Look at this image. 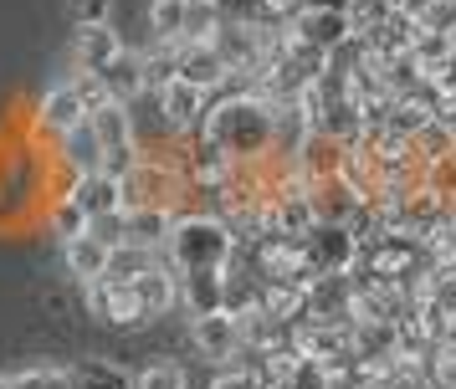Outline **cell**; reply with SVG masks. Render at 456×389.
<instances>
[{"label": "cell", "instance_id": "6da1fadb", "mask_svg": "<svg viewBox=\"0 0 456 389\" xmlns=\"http://www.w3.org/2000/svg\"><path fill=\"white\" fill-rule=\"evenodd\" d=\"M272 108L277 102L262 98V93H247L241 82H231V93H216L206 113V134L210 143H221L236 164H256L277 149V134H272Z\"/></svg>", "mask_w": 456, "mask_h": 389}, {"label": "cell", "instance_id": "7a4b0ae2", "mask_svg": "<svg viewBox=\"0 0 456 389\" xmlns=\"http://www.w3.org/2000/svg\"><path fill=\"white\" fill-rule=\"evenodd\" d=\"M236 256V236L221 215L210 210H185L180 221L169 225L165 241V262L185 277V271H226Z\"/></svg>", "mask_w": 456, "mask_h": 389}, {"label": "cell", "instance_id": "3957f363", "mask_svg": "<svg viewBox=\"0 0 456 389\" xmlns=\"http://www.w3.org/2000/svg\"><path fill=\"white\" fill-rule=\"evenodd\" d=\"M288 36L297 41V46L318 52V57H329V52H338V46L354 36V20H349L344 5H303V11L288 20Z\"/></svg>", "mask_w": 456, "mask_h": 389}, {"label": "cell", "instance_id": "277c9868", "mask_svg": "<svg viewBox=\"0 0 456 389\" xmlns=\"http://www.w3.org/2000/svg\"><path fill=\"white\" fill-rule=\"evenodd\" d=\"M190 344L200 348V359L216 369H231L241 353H247V338H241V318L236 312H206V318H190Z\"/></svg>", "mask_w": 456, "mask_h": 389}, {"label": "cell", "instance_id": "5b68a950", "mask_svg": "<svg viewBox=\"0 0 456 389\" xmlns=\"http://www.w3.org/2000/svg\"><path fill=\"white\" fill-rule=\"evenodd\" d=\"M303 251H308V262L318 277H349L354 262H359V231L354 225L318 221V231L303 241Z\"/></svg>", "mask_w": 456, "mask_h": 389}, {"label": "cell", "instance_id": "8992f818", "mask_svg": "<svg viewBox=\"0 0 456 389\" xmlns=\"http://www.w3.org/2000/svg\"><path fill=\"white\" fill-rule=\"evenodd\" d=\"M83 123H87V108H83V98H77L72 77H67V82H52V87L42 93V102H37V134H46V139L57 143L62 134L83 128Z\"/></svg>", "mask_w": 456, "mask_h": 389}, {"label": "cell", "instance_id": "52a82bcc", "mask_svg": "<svg viewBox=\"0 0 456 389\" xmlns=\"http://www.w3.org/2000/svg\"><path fill=\"white\" fill-rule=\"evenodd\" d=\"M180 77L195 82V87H206L210 98L216 93H226L231 87V61L221 57V46L216 41H180Z\"/></svg>", "mask_w": 456, "mask_h": 389}, {"label": "cell", "instance_id": "ba28073f", "mask_svg": "<svg viewBox=\"0 0 456 389\" xmlns=\"http://www.w3.org/2000/svg\"><path fill=\"white\" fill-rule=\"evenodd\" d=\"M87 307L93 318H103L108 328H144V307H139V292L128 282H87Z\"/></svg>", "mask_w": 456, "mask_h": 389}, {"label": "cell", "instance_id": "9c48e42d", "mask_svg": "<svg viewBox=\"0 0 456 389\" xmlns=\"http://www.w3.org/2000/svg\"><path fill=\"white\" fill-rule=\"evenodd\" d=\"M154 98H159V108H165V118H169L175 134H200L210 102H216L206 87H195V82H185V77H175L165 93H154Z\"/></svg>", "mask_w": 456, "mask_h": 389}, {"label": "cell", "instance_id": "30bf717a", "mask_svg": "<svg viewBox=\"0 0 456 389\" xmlns=\"http://www.w3.org/2000/svg\"><path fill=\"white\" fill-rule=\"evenodd\" d=\"M72 200L87 210V221H108V215H124V180L108 174V169H93L72 184Z\"/></svg>", "mask_w": 456, "mask_h": 389}, {"label": "cell", "instance_id": "8fae6325", "mask_svg": "<svg viewBox=\"0 0 456 389\" xmlns=\"http://www.w3.org/2000/svg\"><path fill=\"white\" fill-rule=\"evenodd\" d=\"M134 292H139V307H144V318H165L180 307V271L159 256V266H149L144 277H134Z\"/></svg>", "mask_w": 456, "mask_h": 389}, {"label": "cell", "instance_id": "7c38bea8", "mask_svg": "<svg viewBox=\"0 0 456 389\" xmlns=\"http://www.w3.org/2000/svg\"><path fill=\"white\" fill-rule=\"evenodd\" d=\"M108 251L113 246L98 236V231H83V236H72V241H62V266H67V277L72 282H103V271H108Z\"/></svg>", "mask_w": 456, "mask_h": 389}, {"label": "cell", "instance_id": "4fadbf2b", "mask_svg": "<svg viewBox=\"0 0 456 389\" xmlns=\"http://www.w3.org/2000/svg\"><path fill=\"white\" fill-rule=\"evenodd\" d=\"M118 52H124V41L113 31V20H103V26H77L72 31V61H77V72H103Z\"/></svg>", "mask_w": 456, "mask_h": 389}, {"label": "cell", "instance_id": "5bb4252c", "mask_svg": "<svg viewBox=\"0 0 456 389\" xmlns=\"http://www.w3.org/2000/svg\"><path fill=\"white\" fill-rule=\"evenodd\" d=\"M103 82H108V93L118 102H134V98H144L149 93V57L144 52H118V57L103 67Z\"/></svg>", "mask_w": 456, "mask_h": 389}, {"label": "cell", "instance_id": "9a60e30c", "mask_svg": "<svg viewBox=\"0 0 456 389\" xmlns=\"http://www.w3.org/2000/svg\"><path fill=\"white\" fill-rule=\"evenodd\" d=\"M180 307L190 318H206L226 307V271H185L180 277Z\"/></svg>", "mask_w": 456, "mask_h": 389}, {"label": "cell", "instance_id": "2e32d148", "mask_svg": "<svg viewBox=\"0 0 456 389\" xmlns=\"http://www.w3.org/2000/svg\"><path fill=\"white\" fill-rule=\"evenodd\" d=\"M52 159H62L67 169H77V174L103 169V143H98V134H93V123H83V128L62 134V139L52 143Z\"/></svg>", "mask_w": 456, "mask_h": 389}, {"label": "cell", "instance_id": "e0dca14e", "mask_svg": "<svg viewBox=\"0 0 456 389\" xmlns=\"http://www.w3.org/2000/svg\"><path fill=\"white\" fill-rule=\"evenodd\" d=\"M169 225H175V215L169 210H154V205H134V210H124V241H139V246H159L169 241Z\"/></svg>", "mask_w": 456, "mask_h": 389}, {"label": "cell", "instance_id": "ac0fdd59", "mask_svg": "<svg viewBox=\"0 0 456 389\" xmlns=\"http://www.w3.org/2000/svg\"><path fill=\"white\" fill-rule=\"evenodd\" d=\"M149 266H159V251L154 246H139V241H118L108 251V282H134V277H144Z\"/></svg>", "mask_w": 456, "mask_h": 389}, {"label": "cell", "instance_id": "d6986e66", "mask_svg": "<svg viewBox=\"0 0 456 389\" xmlns=\"http://www.w3.org/2000/svg\"><path fill=\"white\" fill-rule=\"evenodd\" d=\"M72 389H134V374H124L108 359H77L72 364Z\"/></svg>", "mask_w": 456, "mask_h": 389}, {"label": "cell", "instance_id": "ffe728a7", "mask_svg": "<svg viewBox=\"0 0 456 389\" xmlns=\"http://www.w3.org/2000/svg\"><path fill=\"white\" fill-rule=\"evenodd\" d=\"M185 20H190V0H149V31L154 41H185Z\"/></svg>", "mask_w": 456, "mask_h": 389}, {"label": "cell", "instance_id": "44dd1931", "mask_svg": "<svg viewBox=\"0 0 456 389\" xmlns=\"http://www.w3.org/2000/svg\"><path fill=\"white\" fill-rule=\"evenodd\" d=\"M46 225L62 236V241H72V236H83V231H93V221H87V210L72 195H62V200L46 205Z\"/></svg>", "mask_w": 456, "mask_h": 389}, {"label": "cell", "instance_id": "7402d4cb", "mask_svg": "<svg viewBox=\"0 0 456 389\" xmlns=\"http://www.w3.org/2000/svg\"><path fill=\"white\" fill-rule=\"evenodd\" d=\"M11 389H72V364H37L11 374Z\"/></svg>", "mask_w": 456, "mask_h": 389}, {"label": "cell", "instance_id": "603a6c76", "mask_svg": "<svg viewBox=\"0 0 456 389\" xmlns=\"http://www.w3.org/2000/svg\"><path fill=\"white\" fill-rule=\"evenodd\" d=\"M134 389H190V379L175 359H154V364H144L134 374Z\"/></svg>", "mask_w": 456, "mask_h": 389}, {"label": "cell", "instance_id": "cb8c5ba5", "mask_svg": "<svg viewBox=\"0 0 456 389\" xmlns=\"http://www.w3.org/2000/svg\"><path fill=\"white\" fill-rule=\"evenodd\" d=\"M72 87H77V98H83L87 113H98V108H108V102H118L113 93H108L103 72H77V77H72Z\"/></svg>", "mask_w": 456, "mask_h": 389}, {"label": "cell", "instance_id": "d4e9b609", "mask_svg": "<svg viewBox=\"0 0 456 389\" xmlns=\"http://www.w3.org/2000/svg\"><path fill=\"white\" fill-rule=\"evenodd\" d=\"M67 16L72 26H103L113 20V0H67Z\"/></svg>", "mask_w": 456, "mask_h": 389}, {"label": "cell", "instance_id": "484cf974", "mask_svg": "<svg viewBox=\"0 0 456 389\" xmlns=\"http://www.w3.org/2000/svg\"><path fill=\"white\" fill-rule=\"evenodd\" d=\"M210 389H267V379L256 374V364H231L216 374V385Z\"/></svg>", "mask_w": 456, "mask_h": 389}, {"label": "cell", "instance_id": "4316f807", "mask_svg": "<svg viewBox=\"0 0 456 389\" xmlns=\"http://www.w3.org/2000/svg\"><path fill=\"white\" fill-rule=\"evenodd\" d=\"M303 5H308V0H262V20H267V26H288Z\"/></svg>", "mask_w": 456, "mask_h": 389}, {"label": "cell", "instance_id": "83f0119b", "mask_svg": "<svg viewBox=\"0 0 456 389\" xmlns=\"http://www.w3.org/2000/svg\"><path fill=\"white\" fill-rule=\"evenodd\" d=\"M190 5H221V0H190Z\"/></svg>", "mask_w": 456, "mask_h": 389}, {"label": "cell", "instance_id": "f1b7e54d", "mask_svg": "<svg viewBox=\"0 0 456 389\" xmlns=\"http://www.w3.org/2000/svg\"><path fill=\"white\" fill-rule=\"evenodd\" d=\"M446 128H452V134H456V113H452V118H446Z\"/></svg>", "mask_w": 456, "mask_h": 389}, {"label": "cell", "instance_id": "f546056e", "mask_svg": "<svg viewBox=\"0 0 456 389\" xmlns=\"http://www.w3.org/2000/svg\"><path fill=\"white\" fill-rule=\"evenodd\" d=\"M0 389H11V379H5V374H0Z\"/></svg>", "mask_w": 456, "mask_h": 389}]
</instances>
